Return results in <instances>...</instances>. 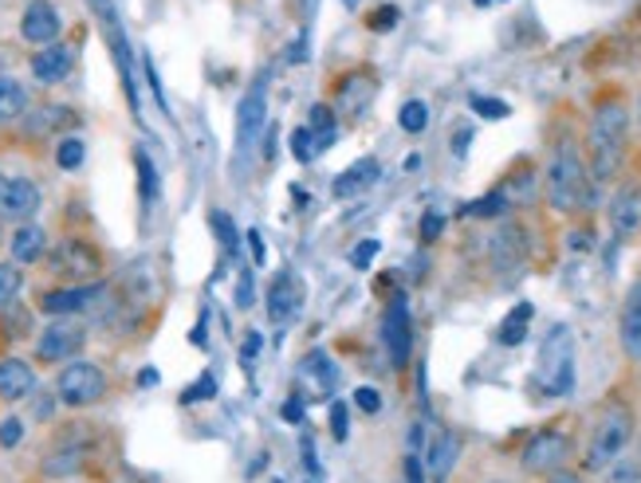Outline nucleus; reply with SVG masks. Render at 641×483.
<instances>
[{
    "label": "nucleus",
    "instance_id": "4d7b16f0",
    "mask_svg": "<svg viewBox=\"0 0 641 483\" xmlns=\"http://www.w3.org/2000/svg\"><path fill=\"white\" fill-rule=\"evenodd\" d=\"M343 4H359V0H343Z\"/></svg>",
    "mask_w": 641,
    "mask_h": 483
},
{
    "label": "nucleus",
    "instance_id": "052dcab7",
    "mask_svg": "<svg viewBox=\"0 0 641 483\" xmlns=\"http://www.w3.org/2000/svg\"><path fill=\"white\" fill-rule=\"evenodd\" d=\"M271 483H280V480H271Z\"/></svg>",
    "mask_w": 641,
    "mask_h": 483
},
{
    "label": "nucleus",
    "instance_id": "72a5a7b5",
    "mask_svg": "<svg viewBox=\"0 0 641 483\" xmlns=\"http://www.w3.org/2000/svg\"><path fill=\"white\" fill-rule=\"evenodd\" d=\"M508 208H512V197H508V189H492V193H484L480 201H472L464 213L469 216H504Z\"/></svg>",
    "mask_w": 641,
    "mask_h": 483
},
{
    "label": "nucleus",
    "instance_id": "5fc2aeb1",
    "mask_svg": "<svg viewBox=\"0 0 641 483\" xmlns=\"http://www.w3.org/2000/svg\"><path fill=\"white\" fill-rule=\"evenodd\" d=\"M552 483H587V480H583L578 472H555V475H552Z\"/></svg>",
    "mask_w": 641,
    "mask_h": 483
},
{
    "label": "nucleus",
    "instance_id": "dca6fc26",
    "mask_svg": "<svg viewBox=\"0 0 641 483\" xmlns=\"http://www.w3.org/2000/svg\"><path fill=\"white\" fill-rule=\"evenodd\" d=\"M60 32H64V17L52 0H28L20 12V40L32 47H47L60 40Z\"/></svg>",
    "mask_w": 641,
    "mask_h": 483
},
{
    "label": "nucleus",
    "instance_id": "f704fd0d",
    "mask_svg": "<svg viewBox=\"0 0 641 483\" xmlns=\"http://www.w3.org/2000/svg\"><path fill=\"white\" fill-rule=\"evenodd\" d=\"M303 369H308L311 377H319L323 389H334V382H339V369H334V362L327 358L323 350H311L308 358H303Z\"/></svg>",
    "mask_w": 641,
    "mask_h": 483
},
{
    "label": "nucleus",
    "instance_id": "b1692460",
    "mask_svg": "<svg viewBox=\"0 0 641 483\" xmlns=\"http://www.w3.org/2000/svg\"><path fill=\"white\" fill-rule=\"evenodd\" d=\"M618 339H622V350L630 354V362H641V279H633L630 291H626Z\"/></svg>",
    "mask_w": 641,
    "mask_h": 483
},
{
    "label": "nucleus",
    "instance_id": "ddd939ff",
    "mask_svg": "<svg viewBox=\"0 0 641 483\" xmlns=\"http://www.w3.org/2000/svg\"><path fill=\"white\" fill-rule=\"evenodd\" d=\"M87 460H90V440L79 429L64 432L44 452V460H40V475L44 480H72V475H79L87 468Z\"/></svg>",
    "mask_w": 641,
    "mask_h": 483
},
{
    "label": "nucleus",
    "instance_id": "a19ab883",
    "mask_svg": "<svg viewBox=\"0 0 641 483\" xmlns=\"http://www.w3.org/2000/svg\"><path fill=\"white\" fill-rule=\"evenodd\" d=\"M213 397H217V377H201V382H193L190 389H185V394H181V401L185 405H193V401H213Z\"/></svg>",
    "mask_w": 641,
    "mask_h": 483
},
{
    "label": "nucleus",
    "instance_id": "2f4dec72",
    "mask_svg": "<svg viewBox=\"0 0 641 483\" xmlns=\"http://www.w3.org/2000/svg\"><path fill=\"white\" fill-rule=\"evenodd\" d=\"M83 158H87V142H83L79 135H64L60 142H55V165H60L64 173L79 170Z\"/></svg>",
    "mask_w": 641,
    "mask_h": 483
},
{
    "label": "nucleus",
    "instance_id": "c756f323",
    "mask_svg": "<svg viewBox=\"0 0 641 483\" xmlns=\"http://www.w3.org/2000/svg\"><path fill=\"white\" fill-rule=\"evenodd\" d=\"M32 334V311L28 307H20V299L9 307V311H0V339L9 342H20Z\"/></svg>",
    "mask_w": 641,
    "mask_h": 483
},
{
    "label": "nucleus",
    "instance_id": "cd10ccee",
    "mask_svg": "<svg viewBox=\"0 0 641 483\" xmlns=\"http://www.w3.org/2000/svg\"><path fill=\"white\" fill-rule=\"evenodd\" d=\"M532 314H535V307H532V303H515L512 311L504 314V322H500V331H496V342H500V346H520V342L527 339Z\"/></svg>",
    "mask_w": 641,
    "mask_h": 483
},
{
    "label": "nucleus",
    "instance_id": "6ab92c4d",
    "mask_svg": "<svg viewBox=\"0 0 641 483\" xmlns=\"http://www.w3.org/2000/svg\"><path fill=\"white\" fill-rule=\"evenodd\" d=\"M303 296H308V287L299 283L296 271H280V276L271 279V287H268V322L271 326H284V322L296 319V311L303 307Z\"/></svg>",
    "mask_w": 641,
    "mask_h": 483
},
{
    "label": "nucleus",
    "instance_id": "de8ad7c7",
    "mask_svg": "<svg viewBox=\"0 0 641 483\" xmlns=\"http://www.w3.org/2000/svg\"><path fill=\"white\" fill-rule=\"evenodd\" d=\"M236 307H253V271L244 268L236 279Z\"/></svg>",
    "mask_w": 641,
    "mask_h": 483
},
{
    "label": "nucleus",
    "instance_id": "5701e85b",
    "mask_svg": "<svg viewBox=\"0 0 641 483\" xmlns=\"http://www.w3.org/2000/svg\"><path fill=\"white\" fill-rule=\"evenodd\" d=\"M488 251H492V268L515 271L520 264H524V256H527V233L520 228V224H504L500 233H492V244H488Z\"/></svg>",
    "mask_w": 641,
    "mask_h": 483
},
{
    "label": "nucleus",
    "instance_id": "f03ea898",
    "mask_svg": "<svg viewBox=\"0 0 641 483\" xmlns=\"http://www.w3.org/2000/svg\"><path fill=\"white\" fill-rule=\"evenodd\" d=\"M590 197H595V178L583 161V150L578 142L563 138L547 161V205L555 213H575V208H590Z\"/></svg>",
    "mask_w": 641,
    "mask_h": 483
},
{
    "label": "nucleus",
    "instance_id": "6e6d98bb",
    "mask_svg": "<svg viewBox=\"0 0 641 483\" xmlns=\"http://www.w3.org/2000/svg\"><path fill=\"white\" fill-rule=\"evenodd\" d=\"M256 350H260V339H256V334H248V342H244V358H253Z\"/></svg>",
    "mask_w": 641,
    "mask_h": 483
},
{
    "label": "nucleus",
    "instance_id": "3c124183",
    "mask_svg": "<svg viewBox=\"0 0 641 483\" xmlns=\"http://www.w3.org/2000/svg\"><path fill=\"white\" fill-rule=\"evenodd\" d=\"M248 248H253V260L264 264V240H260V233H256V228L248 233Z\"/></svg>",
    "mask_w": 641,
    "mask_h": 483
},
{
    "label": "nucleus",
    "instance_id": "7c9ffc66",
    "mask_svg": "<svg viewBox=\"0 0 641 483\" xmlns=\"http://www.w3.org/2000/svg\"><path fill=\"white\" fill-rule=\"evenodd\" d=\"M24 291V268L12 260H0V311H9Z\"/></svg>",
    "mask_w": 641,
    "mask_h": 483
},
{
    "label": "nucleus",
    "instance_id": "f3484780",
    "mask_svg": "<svg viewBox=\"0 0 641 483\" xmlns=\"http://www.w3.org/2000/svg\"><path fill=\"white\" fill-rule=\"evenodd\" d=\"M28 67H32V79H36L40 87H60V83L72 79V72H75V47L67 44V40L36 47L32 60H28Z\"/></svg>",
    "mask_w": 641,
    "mask_h": 483
},
{
    "label": "nucleus",
    "instance_id": "6e6552de",
    "mask_svg": "<svg viewBox=\"0 0 641 483\" xmlns=\"http://www.w3.org/2000/svg\"><path fill=\"white\" fill-rule=\"evenodd\" d=\"M107 291H110L107 279L83 283V287H47V291L36 296V311L47 314V319H79V314H87V311H99Z\"/></svg>",
    "mask_w": 641,
    "mask_h": 483
},
{
    "label": "nucleus",
    "instance_id": "a211bd4d",
    "mask_svg": "<svg viewBox=\"0 0 641 483\" xmlns=\"http://www.w3.org/2000/svg\"><path fill=\"white\" fill-rule=\"evenodd\" d=\"M610 228H615L618 240H633L641 233V181H622L610 197Z\"/></svg>",
    "mask_w": 641,
    "mask_h": 483
},
{
    "label": "nucleus",
    "instance_id": "f257e3e1",
    "mask_svg": "<svg viewBox=\"0 0 641 483\" xmlns=\"http://www.w3.org/2000/svg\"><path fill=\"white\" fill-rule=\"evenodd\" d=\"M626 138H630V107H626L618 95L602 99L595 107V118H590V178L602 185V181L618 178L626 161Z\"/></svg>",
    "mask_w": 641,
    "mask_h": 483
},
{
    "label": "nucleus",
    "instance_id": "e433bc0d",
    "mask_svg": "<svg viewBox=\"0 0 641 483\" xmlns=\"http://www.w3.org/2000/svg\"><path fill=\"white\" fill-rule=\"evenodd\" d=\"M291 158H296V161H303V165H308V161H316V158H319L316 135H311L308 126H296V130H291Z\"/></svg>",
    "mask_w": 641,
    "mask_h": 483
},
{
    "label": "nucleus",
    "instance_id": "7ed1b4c3",
    "mask_svg": "<svg viewBox=\"0 0 641 483\" xmlns=\"http://www.w3.org/2000/svg\"><path fill=\"white\" fill-rule=\"evenodd\" d=\"M47 271L60 279V287H83L99 283L107 271V251L90 236H60L44 256Z\"/></svg>",
    "mask_w": 641,
    "mask_h": 483
},
{
    "label": "nucleus",
    "instance_id": "ea45409f",
    "mask_svg": "<svg viewBox=\"0 0 641 483\" xmlns=\"http://www.w3.org/2000/svg\"><path fill=\"white\" fill-rule=\"evenodd\" d=\"M472 110H477L480 118H492V122L512 115V107H508L504 99H488V95H472Z\"/></svg>",
    "mask_w": 641,
    "mask_h": 483
},
{
    "label": "nucleus",
    "instance_id": "aec40b11",
    "mask_svg": "<svg viewBox=\"0 0 641 483\" xmlns=\"http://www.w3.org/2000/svg\"><path fill=\"white\" fill-rule=\"evenodd\" d=\"M36 394V366L28 358H17V354H4L0 358V401H28Z\"/></svg>",
    "mask_w": 641,
    "mask_h": 483
},
{
    "label": "nucleus",
    "instance_id": "20e7f679",
    "mask_svg": "<svg viewBox=\"0 0 641 483\" xmlns=\"http://www.w3.org/2000/svg\"><path fill=\"white\" fill-rule=\"evenodd\" d=\"M532 385L543 397H567L575 389V334L570 326H552L539 346V362H535Z\"/></svg>",
    "mask_w": 641,
    "mask_h": 483
},
{
    "label": "nucleus",
    "instance_id": "a878e982",
    "mask_svg": "<svg viewBox=\"0 0 641 483\" xmlns=\"http://www.w3.org/2000/svg\"><path fill=\"white\" fill-rule=\"evenodd\" d=\"M457 457H461V437L449 429L437 432V440L429 444V452H425V468H429V480L434 483H445L452 472V464H457Z\"/></svg>",
    "mask_w": 641,
    "mask_h": 483
},
{
    "label": "nucleus",
    "instance_id": "c03bdc74",
    "mask_svg": "<svg viewBox=\"0 0 641 483\" xmlns=\"http://www.w3.org/2000/svg\"><path fill=\"white\" fill-rule=\"evenodd\" d=\"M354 405H359L366 417H374V412H382V394L374 385H359V389H354Z\"/></svg>",
    "mask_w": 641,
    "mask_h": 483
},
{
    "label": "nucleus",
    "instance_id": "37998d69",
    "mask_svg": "<svg viewBox=\"0 0 641 483\" xmlns=\"http://www.w3.org/2000/svg\"><path fill=\"white\" fill-rule=\"evenodd\" d=\"M378 251H382V240H374V236H371V240H362L359 248L351 251V268L366 271L374 264V256H378Z\"/></svg>",
    "mask_w": 641,
    "mask_h": 483
},
{
    "label": "nucleus",
    "instance_id": "39448f33",
    "mask_svg": "<svg viewBox=\"0 0 641 483\" xmlns=\"http://www.w3.org/2000/svg\"><path fill=\"white\" fill-rule=\"evenodd\" d=\"M633 440V409L622 401H610L595 425V437L587 448V472H606L622 460V452Z\"/></svg>",
    "mask_w": 641,
    "mask_h": 483
},
{
    "label": "nucleus",
    "instance_id": "423d86ee",
    "mask_svg": "<svg viewBox=\"0 0 641 483\" xmlns=\"http://www.w3.org/2000/svg\"><path fill=\"white\" fill-rule=\"evenodd\" d=\"M110 394V377L99 362L75 358L55 374V401L67 409H90Z\"/></svg>",
    "mask_w": 641,
    "mask_h": 483
},
{
    "label": "nucleus",
    "instance_id": "13d9d810",
    "mask_svg": "<svg viewBox=\"0 0 641 483\" xmlns=\"http://www.w3.org/2000/svg\"><path fill=\"white\" fill-rule=\"evenodd\" d=\"M0 224H4V221H0ZM0 240H4V228H0Z\"/></svg>",
    "mask_w": 641,
    "mask_h": 483
},
{
    "label": "nucleus",
    "instance_id": "473e14b6",
    "mask_svg": "<svg viewBox=\"0 0 641 483\" xmlns=\"http://www.w3.org/2000/svg\"><path fill=\"white\" fill-rule=\"evenodd\" d=\"M135 165H138V189H142V205H154L158 201V170L150 153L146 150H135Z\"/></svg>",
    "mask_w": 641,
    "mask_h": 483
},
{
    "label": "nucleus",
    "instance_id": "09e8293b",
    "mask_svg": "<svg viewBox=\"0 0 641 483\" xmlns=\"http://www.w3.org/2000/svg\"><path fill=\"white\" fill-rule=\"evenodd\" d=\"M406 483H425V460H421V452H406Z\"/></svg>",
    "mask_w": 641,
    "mask_h": 483
},
{
    "label": "nucleus",
    "instance_id": "c9c22d12",
    "mask_svg": "<svg viewBox=\"0 0 641 483\" xmlns=\"http://www.w3.org/2000/svg\"><path fill=\"white\" fill-rule=\"evenodd\" d=\"M398 126L406 135H421L425 126H429V107H425L421 99H409L406 107L398 110Z\"/></svg>",
    "mask_w": 641,
    "mask_h": 483
},
{
    "label": "nucleus",
    "instance_id": "9d476101",
    "mask_svg": "<svg viewBox=\"0 0 641 483\" xmlns=\"http://www.w3.org/2000/svg\"><path fill=\"white\" fill-rule=\"evenodd\" d=\"M570 452H575V444H570L567 432L543 429L524 444V452H520V468H524L527 475H555V472H563Z\"/></svg>",
    "mask_w": 641,
    "mask_h": 483
},
{
    "label": "nucleus",
    "instance_id": "58836bf2",
    "mask_svg": "<svg viewBox=\"0 0 641 483\" xmlns=\"http://www.w3.org/2000/svg\"><path fill=\"white\" fill-rule=\"evenodd\" d=\"M24 432H28L24 417H4V421H0V448H4V452L17 448L20 440H24Z\"/></svg>",
    "mask_w": 641,
    "mask_h": 483
},
{
    "label": "nucleus",
    "instance_id": "412c9836",
    "mask_svg": "<svg viewBox=\"0 0 641 483\" xmlns=\"http://www.w3.org/2000/svg\"><path fill=\"white\" fill-rule=\"evenodd\" d=\"M382 178V161L378 158H359L354 165H346L331 185V197L334 201H351V197H362L371 185H378Z\"/></svg>",
    "mask_w": 641,
    "mask_h": 483
},
{
    "label": "nucleus",
    "instance_id": "603ef678",
    "mask_svg": "<svg viewBox=\"0 0 641 483\" xmlns=\"http://www.w3.org/2000/svg\"><path fill=\"white\" fill-rule=\"evenodd\" d=\"M469 138H472V130H457V135H452V153L469 150Z\"/></svg>",
    "mask_w": 641,
    "mask_h": 483
},
{
    "label": "nucleus",
    "instance_id": "864d4df0",
    "mask_svg": "<svg viewBox=\"0 0 641 483\" xmlns=\"http://www.w3.org/2000/svg\"><path fill=\"white\" fill-rule=\"evenodd\" d=\"M303 412H308V409H303L299 401H288V405H284V417H288V421H303Z\"/></svg>",
    "mask_w": 641,
    "mask_h": 483
},
{
    "label": "nucleus",
    "instance_id": "c85d7f7f",
    "mask_svg": "<svg viewBox=\"0 0 641 483\" xmlns=\"http://www.w3.org/2000/svg\"><path fill=\"white\" fill-rule=\"evenodd\" d=\"M308 130H311V135H316L319 153L331 150L334 138H339V115H334L331 103H316V107H311V122H308Z\"/></svg>",
    "mask_w": 641,
    "mask_h": 483
},
{
    "label": "nucleus",
    "instance_id": "4468645a",
    "mask_svg": "<svg viewBox=\"0 0 641 483\" xmlns=\"http://www.w3.org/2000/svg\"><path fill=\"white\" fill-rule=\"evenodd\" d=\"M75 122L79 115L64 103H40V107H28V115L20 118V135L32 142H47V138H64Z\"/></svg>",
    "mask_w": 641,
    "mask_h": 483
},
{
    "label": "nucleus",
    "instance_id": "9b49d317",
    "mask_svg": "<svg viewBox=\"0 0 641 483\" xmlns=\"http://www.w3.org/2000/svg\"><path fill=\"white\" fill-rule=\"evenodd\" d=\"M44 208V189L24 173H0V221L28 224Z\"/></svg>",
    "mask_w": 641,
    "mask_h": 483
},
{
    "label": "nucleus",
    "instance_id": "49530a36",
    "mask_svg": "<svg viewBox=\"0 0 641 483\" xmlns=\"http://www.w3.org/2000/svg\"><path fill=\"white\" fill-rule=\"evenodd\" d=\"M346 432H351V425H346V405L334 401L331 405V437L334 440H346Z\"/></svg>",
    "mask_w": 641,
    "mask_h": 483
},
{
    "label": "nucleus",
    "instance_id": "f8f14e48",
    "mask_svg": "<svg viewBox=\"0 0 641 483\" xmlns=\"http://www.w3.org/2000/svg\"><path fill=\"white\" fill-rule=\"evenodd\" d=\"M382 342H386L389 366L406 369L409 354H414V314H409L406 296H394L382 314Z\"/></svg>",
    "mask_w": 641,
    "mask_h": 483
},
{
    "label": "nucleus",
    "instance_id": "bf43d9fd",
    "mask_svg": "<svg viewBox=\"0 0 641 483\" xmlns=\"http://www.w3.org/2000/svg\"><path fill=\"white\" fill-rule=\"evenodd\" d=\"M308 483H319V480H308Z\"/></svg>",
    "mask_w": 641,
    "mask_h": 483
},
{
    "label": "nucleus",
    "instance_id": "bb28decb",
    "mask_svg": "<svg viewBox=\"0 0 641 483\" xmlns=\"http://www.w3.org/2000/svg\"><path fill=\"white\" fill-rule=\"evenodd\" d=\"M32 99H28V87L17 79V75L0 72V126H12L28 115Z\"/></svg>",
    "mask_w": 641,
    "mask_h": 483
},
{
    "label": "nucleus",
    "instance_id": "4c0bfd02",
    "mask_svg": "<svg viewBox=\"0 0 641 483\" xmlns=\"http://www.w3.org/2000/svg\"><path fill=\"white\" fill-rule=\"evenodd\" d=\"M398 20H402L398 4H378V9H371L362 17V24L371 28V32H389V28H398Z\"/></svg>",
    "mask_w": 641,
    "mask_h": 483
},
{
    "label": "nucleus",
    "instance_id": "4be33fe9",
    "mask_svg": "<svg viewBox=\"0 0 641 483\" xmlns=\"http://www.w3.org/2000/svg\"><path fill=\"white\" fill-rule=\"evenodd\" d=\"M47 248H52V240H47V233L40 228L36 221L28 224H17L9 236V251H12V264H20V268H32V264H44Z\"/></svg>",
    "mask_w": 641,
    "mask_h": 483
},
{
    "label": "nucleus",
    "instance_id": "2eb2a0df",
    "mask_svg": "<svg viewBox=\"0 0 641 483\" xmlns=\"http://www.w3.org/2000/svg\"><path fill=\"white\" fill-rule=\"evenodd\" d=\"M264 126H268V87H264V79H256L236 107V150H253Z\"/></svg>",
    "mask_w": 641,
    "mask_h": 483
},
{
    "label": "nucleus",
    "instance_id": "1a4fd4ad",
    "mask_svg": "<svg viewBox=\"0 0 641 483\" xmlns=\"http://www.w3.org/2000/svg\"><path fill=\"white\" fill-rule=\"evenodd\" d=\"M90 12L99 17L103 36H107L110 47V60L118 63V75H122V90H127V103L138 118V87H135V60H130V44H127V32H122V20H118L115 0H90Z\"/></svg>",
    "mask_w": 641,
    "mask_h": 483
},
{
    "label": "nucleus",
    "instance_id": "0eeeda50",
    "mask_svg": "<svg viewBox=\"0 0 641 483\" xmlns=\"http://www.w3.org/2000/svg\"><path fill=\"white\" fill-rule=\"evenodd\" d=\"M87 346V322L83 319H52L44 331L36 334V350H32V366H67L75 362Z\"/></svg>",
    "mask_w": 641,
    "mask_h": 483
},
{
    "label": "nucleus",
    "instance_id": "8fccbe9b",
    "mask_svg": "<svg viewBox=\"0 0 641 483\" xmlns=\"http://www.w3.org/2000/svg\"><path fill=\"white\" fill-rule=\"evenodd\" d=\"M610 472V483H638V468H606Z\"/></svg>",
    "mask_w": 641,
    "mask_h": 483
},
{
    "label": "nucleus",
    "instance_id": "393cba45",
    "mask_svg": "<svg viewBox=\"0 0 641 483\" xmlns=\"http://www.w3.org/2000/svg\"><path fill=\"white\" fill-rule=\"evenodd\" d=\"M374 95V72L371 67H359V72L343 75L339 79V90H334V107L346 110V115H362L366 103Z\"/></svg>",
    "mask_w": 641,
    "mask_h": 483
},
{
    "label": "nucleus",
    "instance_id": "a18cd8bd",
    "mask_svg": "<svg viewBox=\"0 0 641 483\" xmlns=\"http://www.w3.org/2000/svg\"><path fill=\"white\" fill-rule=\"evenodd\" d=\"M417 233H421V240H425V244L441 240V233H445V216H441V213H425V216H421V228H417Z\"/></svg>",
    "mask_w": 641,
    "mask_h": 483
},
{
    "label": "nucleus",
    "instance_id": "79ce46f5",
    "mask_svg": "<svg viewBox=\"0 0 641 483\" xmlns=\"http://www.w3.org/2000/svg\"><path fill=\"white\" fill-rule=\"evenodd\" d=\"M209 224H213V228H217V240L225 244L228 251H233L236 244H241V240H236V228H233V221H228V216L221 213V208H213V213H209Z\"/></svg>",
    "mask_w": 641,
    "mask_h": 483
}]
</instances>
